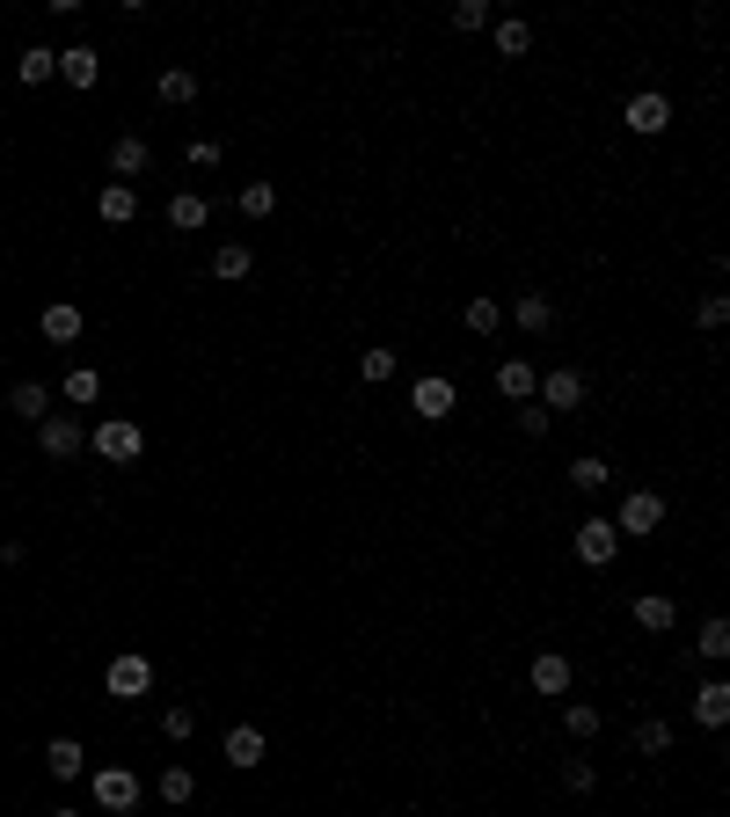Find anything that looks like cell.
Here are the masks:
<instances>
[{"label":"cell","mask_w":730,"mask_h":817,"mask_svg":"<svg viewBox=\"0 0 730 817\" xmlns=\"http://www.w3.org/2000/svg\"><path fill=\"white\" fill-rule=\"evenodd\" d=\"M88 446H96V460H110V467H132V460L146 453V431L132 416H102L96 431H88Z\"/></svg>","instance_id":"6da1fadb"},{"label":"cell","mask_w":730,"mask_h":817,"mask_svg":"<svg viewBox=\"0 0 730 817\" xmlns=\"http://www.w3.org/2000/svg\"><path fill=\"white\" fill-rule=\"evenodd\" d=\"M146 686H154V664H146L139 649H118V657L102 664V694L110 700H139Z\"/></svg>","instance_id":"7a4b0ae2"},{"label":"cell","mask_w":730,"mask_h":817,"mask_svg":"<svg viewBox=\"0 0 730 817\" xmlns=\"http://www.w3.org/2000/svg\"><path fill=\"white\" fill-rule=\"evenodd\" d=\"M410 408H416V416H424V424H446V416L461 408V387L446 380V373H424V380L410 387Z\"/></svg>","instance_id":"3957f363"},{"label":"cell","mask_w":730,"mask_h":817,"mask_svg":"<svg viewBox=\"0 0 730 817\" xmlns=\"http://www.w3.org/2000/svg\"><path fill=\"white\" fill-rule=\"evenodd\" d=\"M570 548H577V562H592V570H607L613 554H621V533H613V519H577V533H570Z\"/></svg>","instance_id":"277c9868"},{"label":"cell","mask_w":730,"mask_h":817,"mask_svg":"<svg viewBox=\"0 0 730 817\" xmlns=\"http://www.w3.org/2000/svg\"><path fill=\"white\" fill-rule=\"evenodd\" d=\"M665 526V497L657 489H629L621 497V519H613V533H629V540H643V533Z\"/></svg>","instance_id":"5b68a950"},{"label":"cell","mask_w":730,"mask_h":817,"mask_svg":"<svg viewBox=\"0 0 730 817\" xmlns=\"http://www.w3.org/2000/svg\"><path fill=\"white\" fill-rule=\"evenodd\" d=\"M37 446H45L51 460H73L81 446H88V431H81V416H73V408H51L45 424H37Z\"/></svg>","instance_id":"8992f818"},{"label":"cell","mask_w":730,"mask_h":817,"mask_svg":"<svg viewBox=\"0 0 730 817\" xmlns=\"http://www.w3.org/2000/svg\"><path fill=\"white\" fill-rule=\"evenodd\" d=\"M88 789H96L102 810H132V803H139V773L132 767H96L88 773Z\"/></svg>","instance_id":"52a82bcc"},{"label":"cell","mask_w":730,"mask_h":817,"mask_svg":"<svg viewBox=\"0 0 730 817\" xmlns=\"http://www.w3.org/2000/svg\"><path fill=\"white\" fill-rule=\"evenodd\" d=\"M534 402L548 408V416H556V408H577L584 402V380L570 373V365H556V373H540V380H534Z\"/></svg>","instance_id":"ba28073f"},{"label":"cell","mask_w":730,"mask_h":817,"mask_svg":"<svg viewBox=\"0 0 730 817\" xmlns=\"http://www.w3.org/2000/svg\"><path fill=\"white\" fill-rule=\"evenodd\" d=\"M154 169V146L139 139V132H124L118 146H110V183H132V175H146Z\"/></svg>","instance_id":"9c48e42d"},{"label":"cell","mask_w":730,"mask_h":817,"mask_svg":"<svg viewBox=\"0 0 730 817\" xmlns=\"http://www.w3.org/2000/svg\"><path fill=\"white\" fill-rule=\"evenodd\" d=\"M511 321H519L526 337H548V329H556V307H548V292H511Z\"/></svg>","instance_id":"30bf717a"},{"label":"cell","mask_w":730,"mask_h":817,"mask_svg":"<svg viewBox=\"0 0 730 817\" xmlns=\"http://www.w3.org/2000/svg\"><path fill=\"white\" fill-rule=\"evenodd\" d=\"M526 679H534V694L562 700V694H570V657H562V649H540V657H534V672H526Z\"/></svg>","instance_id":"8fae6325"},{"label":"cell","mask_w":730,"mask_h":817,"mask_svg":"<svg viewBox=\"0 0 730 817\" xmlns=\"http://www.w3.org/2000/svg\"><path fill=\"white\" fill-rule=\"evenodd\" d=\"M621 118H629V132H643V139H650V132H665V124H672V102L643 88V96H629V110H621Z\"/></svg>","instance_id":"7c38bea8"},{"label":"cell","mask_w":730,"mask_h":817,"mask_svg":"<svg viewBox=\"0 0 730 817\" xmlns=\"http://www.w3.org/2000/svg\"><path fill=\"white\" fill-rule=\"evenodd\" d=\"M59 73H66L73 88H96V81H102V51L96 45H66V51H59Z\"/></svg>","instance_id":"4fadbf2b"},{"label":"cell","mask_w":730,"mask_h":817,"mask_svg":"<svg viewBox=\"0 0 730 817\" xmlns=\"http://www.w3.org/2000/svg\"><path fill=\"white\" fill-rule=\"evenodd\" d=\"M96 212L110 219V227H132V219H139V191H132V183H102V191H96Z\"/></svg>","instance_id":"5bb4252c"},{"label":"cell","mask_w":730,"mask_h":817,"mask_svg":"<svg viewBox=\"0 0 730 817\" xmlns=\"http://www.w3.org/2000/svg\"><path fill=\"white\" fill-rule=\"evenodd\" d=\"M264 752H270V745H264V730H256V722L227 730V767H242V773H248V767H264Z\"/></svg>","instance_id":"9a60e30c"},{"label":"cell","mask_w":730,"mask_h":817,"mask_svg":"<svg viewBox=\"0 0 730 817\" xmlns=\"http://www.w3.org/2000/svg\"><path fill=\"white\" fill-rule=\"evenodd\" d=\"M534 380H540V373H534L526 358H504V365H497V394H504L511 408H519V402H534Z\"/></svg>","instance_id":"2e32d148"},{"label":"cell","mask_w":730,"mask_h":817,"mask_svg":"<svg viewBox=\"0 0 730 817\" xmlns=\"http://www.w3.org/2000/svg\"><path fill=\"white\" fill-rule=\"evenodd\" d=\"M694 722H702V730H723L730 722V686L723 679H708L702 694H694Z\"/></svg>","instance_id":"e0dca14e"},{"label":"cell","mask_w":730,"mask_h":817,"mask_svg":"<svg viewBox=\"0 0 730 817\" xmlns=\"http://www.w3.org/2000/svg\"><path fill=\"white\" fill-rule=\"evenodd\" d=\"M8 408H15L23 424H45V416H51V394H45L37 380H15V387H8Z\"/></svg>","instance_id":"ac0fdd59"},{"label":"cell","mask_w":730,"mask_h":817,"mask_svg":"<svg viewBox=\"0 0 730 817\" xmlns=\"http://www.w3.org/2000/svg\"><path fill=\"white\" fill-rule=\"evenodd\" d=\"M154 96L169 102V110H183V102H197V73H191V66H161V81H154Z\"/></svg>","instance_id":"d6986e66"},{"label":"cell","mask_w":730,"mask_h":817,"mask_svg":"<svg viewBox=\"0 0 730 817\" xmlns=\"http://www.w3.org/2000/svg\"><path fill=\"white\" fill-rule=\"evenodd\" d=\"M205 219H212V205H205L197 191H175V197H169V227H175V234H197Z\"/></svg>","instance_id":"ffe728a7"},{"label":"cell","mask_w":730,"mask_h":817,"mask_svg":"<svg viewBox=\"0 0 730 817\" xmlns=\"http://www.w3.org/2000/svg\"><path fill=\"white\" fill-rule=\"evenodd\" d=\"M45 767L59 773V781H81V773H88V752L73 745V737H51V745H45Z\"/></svg>","instance_id":"44dd1931"},{"label":"cell","mask_w":730,"mask_h":817,"mask_svg":"<svg viewBox=\"0 0 730 817\" xmlns=\"http://www.w3.org/2000/svg\"><path fill=\"white\" fill-rule=\"evenodd\" d=\"M37 329H45V343H73L81 337V307H73V300H51Z\"/></svg>","instance_id":"7402d4cb"},{"label":"cell","mask_w":730,"mask_h":817,"mask_svg":"<svg viewBox=\"0 0 730 817\" xmlns=\"http://www.w3.org/2000/svg\"><path fill=\"white\" fill-rule=\"evenodd\" d=\"M672 621H680V606L665 599V592H643V599H635V627H650V635H665Z\"/></svg>","instance_id":"603a6c76"},{"label":"cell","mask_w":730,"mask_h":817,"mask_svg":"<svg viewBox=\"0 0 730 817\" xmlns=\"http://www.w3.org/2000/svg\"><path fill=\"white\" fill-rule=\"evenodd\" d=\"M51 73H59V51H45V45H29L23 59H15V81H23V88H45Z\"/></svg>","instance_id":"cb8c5ba5"},{"label":"cell","mask_w":730,"mask_h":817,"mask_svg":"<svg viewBox=\"0 0 730 817\" xmlns=\"http://www.w3.org/2000/svg\"><path fill=\"white\" fill-rule=\"evenodd\" d=\"M599 708H592V700H562V730H570V737H577V745H592V737H599Z\"/></svg>","instance_id":"d4e9b609"},{"label":"cell","mask_w":730,"mask_h":817,"mask_svg":"<svg viewBox=\"0 0 730 817\" xmlns=\"http://www.w3.org/2000/svg\"><path fill=\"white\" fill-rule=\"evenodd\" d=\"M248 264H256V256H248V241H219V248H212V278H227V285L248 278Z\"/></svg>","instance_id":"484cf974"},{"label":"cell","mask_w":730,"mask_h":817,"mask_svg":"<svg viewBox=\"0 0 730 817\" xmlns=\"http://www.w3.org/2000/svg\"><path fill=\"white\" fill-rule=\"evenodd\" d=\"M635 752H643V759H665V752H672V722L643 716V722H635Z\"/></svg>","instance_id":"4316f807"},{"label":"cell","mask_w":730,"mask_h":817,"mask_svg":"<svg viewBox=\"0 0 730 817\" xmlns=\"http://www.w3.org/2000/svg\"><path fill=\"white\" fill-rule=\"evenodd\" d=\"M59 394H66V402H73V408H88V402H102V373H96V365H73V373H66V387H59Z\"/></svg>","instance_id":"83f0119b"},{"label":"cell","mask_w":730,"mask_h":817,"mask_svg":"<svg viewBox=\"0 0 730 817\" xmlns=\"http://www.w3.org/2000/svg\"><path fill=\"white\" fill-rule=\"evenodd\" d=\"M489 37H497V51H504V59H526V51H534V29L519 23V15H504V23H489Z\"/></svg>","instance_id":"f1b7e54d"},{"label":"cell","mask_w":730,"mask_h":817,"mask_svg":"<svg viewBox=\"0 0 730 817\" xmlns=\"http://www.w3.org/2000/svg\"><path fill=\"white\" fill-rule=\"evenodd\" d=\"M694 649H702L708 664H730V621H723V613H708V621H702V643H694Z\"/></svg>","instance_id":"f546056e"},{"label":"cell","mask_w":730,"mask_h":817,"mask_svg":"<svg viewBox=\"0 0 730 817\" xmlns=\"http://www.w3.org/2000/svg\"><path fill=\"white\" fill-rule=\"evenodd\" d=\"M461 321L475 329V337H497V321H504V300H467Z\"/></svg>","instance_id":"4dcf8cb0"},{"label":"cell","mask_w":730,"mask_h":817,"mask_svg":"<svg viewBox=\"0 0 730 817\" xmlns=\"http://www.w3.org/2000/svg\"><path fill=\"white\" fill-rule=\"evenodd\" d=\"M242 212H248V219H270V212H278V183H264V175H256V183H242Z\"/></svg>","instance_id":"1f68e13d"},{"label":"cell","mask_w":730,"mask_h":817,"mask_svg":"<svg viewBox=\"0 0 730 817\" xmlns=\"http://www.w3.org/2000/svg\"><path fill=\"white\" fill-rule=\"evenodd\" d=\"M570 481H577V489H607L613 481V467L599 453H584V460H570Z\"/></svg>","instance_id":"d6a6232c"},{"label":"cell","mask_w":730,"mask_h":817,"mask_svg":"<svg viewBox=\"0 0 730 817\" xmlns=\"http://www.w3.org/2000/svg\"><path fill=\"white\" fill-rule=\"evenodd\" d=\"M191 795H197L191 767H175V759H169V767H161V803H191Z\"/></svg>","instance_id":"836d02e7"},{"label":"cell","mask_w":730,"mask_h":817,"mask_svg":"<svg viewBox=\"0 0 730 817\" xmlns=\"http://www.w3.org/2000/svg\"><path fill=\"white\" fill-rule=\"evenodd\" d=\"M191 730H197V708H183V700H175V708H161V737H169V745H183Z\"/></svg>","instance_id":"e575fe53"},{"label":"cell","mask_w":730,"mask_h":817,"mask_svg":"<svg viewBox=\"0 0 730 817\" xmlns=\"http://www.w3.org/2000/svg\"><path fill=\"white\" fill-rule=\"evenodd\" d=\"M562 789L592 795V789H599V767H592V759H562Z\"/></svg>","instance_id":"d590c367"},{"label":"cell","mask_w":730,"mask_h":817,"mask_svg":"<svg viewBox=\"0 0 730 817\" xmlns=\"http://www.w3.org/2000/svg\"><path fill=\"white\" fill-rule=\"evenodd\" d=\"M548 424H556V416H548L540 402H519V431L526 438H548Z\"/></svg>","instance_id":"8d00e7d4"},{"label":"cell","mask_w":730,"mask_h":817,"mask_svg":"<svg viewBox=\"0 0 730 817\" xmlns=\"http://www.w3.org/2000/svg\"><path fill=\"white\" fill-rule=\"evenodd\" d=\"M694 321H702V329H723V321H730V300H723V292H708L702 307H694Z\"/></svg>","instance_id":"74e56055"},{"label":"cell","mask_w":730,"mask_h":817,"mask_svg":"<svg viewBox=\"0 0 730 817\" xmlns=\"http://www.w3.org/2000/svg\"><path fill=\"white\" fill-rule=\"evenodd\" d=\"M358 373H365L373 387H380V380H394V351H365V358H358Z\"/></svg>","instance_id":"f35d334b"},{"label":"cell","mask_w":730,"mask_h":817,"mask_svg":"<svg viewBox=\"0 0 730 817\" xmlns=\"http://www.w3.org/2000/svg\"><path fill=\"white\" fill-rule=\"evenodd\" d=\"M453 29H489V8L483 0H461V8H453Z\"/></svg>","instance_id":"ab89813d"},{"label":"cell","mask_w":730,"mask_h":817,"mask_svg":"<svg viewBox=\"0 0 730 817\" xmlns=\"http://www.w3.org/2000/svg\"><path fill=\"white\" fill-rule=\"evenodd\" d=\"M51 817H81V810H51Z\"/></svg>","instance_id":"60d3db41"}]
</instances>
